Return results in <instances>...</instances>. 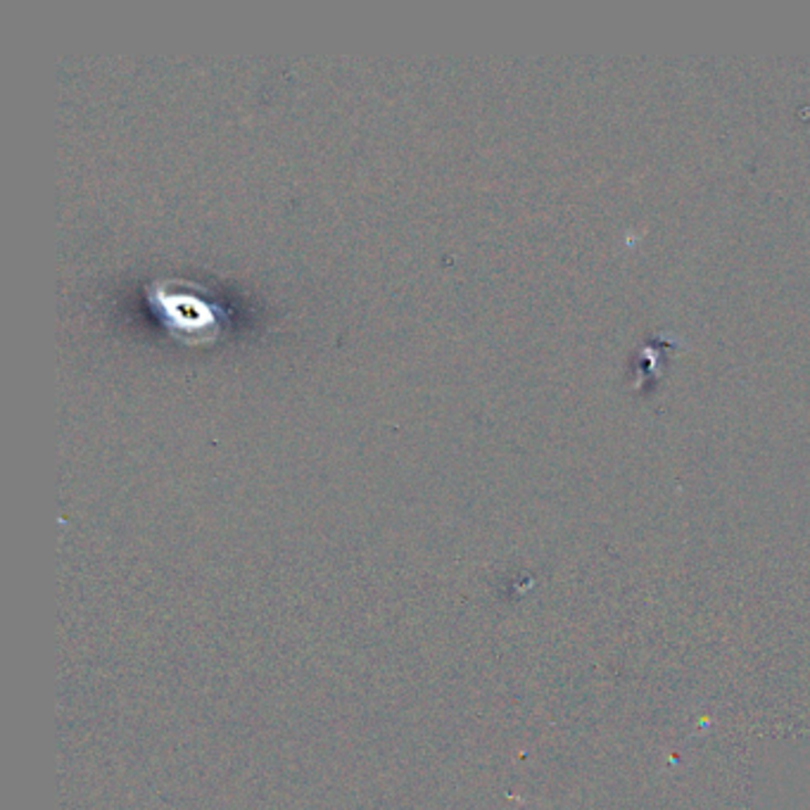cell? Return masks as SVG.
I'll list each match as a JSON object with an SVG mask.
<instances>
[{
    "instance_id": "1",
    "label": "cell",
    "mask_w": 810,
    "mask_h": 810,
    "mask_svg": "<svg viewBox=\"0 0 810 810\" xmlns=\"http://www.w3.org/2000/svg\"><path fill=\"white\" fill-rule=\"evenodd\" d=\"M159 307L167 312V321L174 329H186V331L190 329V333H209V329L219 326L215 307L200 302L193 295H186L184 304H172L167 300H159ZM209 338H212V333H209Z\"/></svg>"
}]
</instances>
